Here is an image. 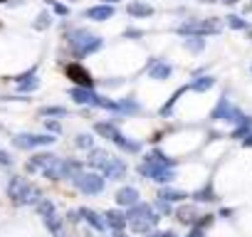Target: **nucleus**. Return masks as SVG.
<instances>
[{
    "instance_id": "1",
    "label": "nucleus",
    "mask_w": 252,
    "mask_h": 237,
    "mask_svg": "<svg viewBox=\"0 0 252 237\" xmlns=\"http://www.w3.org/2000/svg\"><path fill=\"white\" fill-rule=\"evenodd\" d=\"M8 195H10L13 203H18V205H37V203L42 200L40 190L32 188V185H28V183L20 180V178H13V180H10V185H8Z\"/></svg>"
},
{
    "instance_id": "6",
    "label": "nucleus",
    "mask_w": 252,
    "mask_h": 237,
    "mask_svg": "<svg viewBox=\"0 0 252 237\" xmlns=\"http://www.w3.org/2000/svg\"><path fill=\"white\" fill-rule=\"evenodd\" d=\"M141 173L149 176V178L156 180V183H168V180H173V173H171V171H166V168H156L154 163H151V166H144Z\"/></svg>"
},
{
    "instance_id": "10",
    "label": "nucleus",
    "mask_w": 252,
    "mask_h": 237,
    "mask_svg": "<svg viewBox=\"0 0 252 237\" xmlns=\"http://www.w3.org/2000/svg\"><path fill=\"white\" fill-rule=\"evenodd\" d=\"M104 171H106V176H109L111 180L124 178V166H121V163H111V161H109V163L104 166Z\"/></svg>"
},
{
    "instance_id": "19",
    "label": "nucleus",
    "mask_w": 252,
    "mask_h": 237,
    "mask_svg": "<svg viewBox=\"0 0 252 237\" xmlns=\"http://www.w3.org/2000/svg\"><path fill=\"white\" fill-rule=\"evenodd\" d=\"M0 3H3V0H0Z\"/></svg>"
},
{
    "instance_id": "12",
    "label": "nucleus",
    "mask_w": 252,
    "mask_h": 237,
    "mask_svg": "<svg viewBox=\"0 0 252 237\" xmlns=\"http://www.w3.org/2000/svg\"><path fill=\"white\" fill-rule=\"evenodd\" d=\"M178 220H181L183 225L195 222V210H193V207H181V210H178Z\"/></svg>"
},
{
    "instance_id": "16",
    "label": "nucleus",
    "mask_w": 252,
    "mask_h": 237,
    "mask_svg": "<svg viewBox=\"0 0 252 237\" xmlns=\"http://www.w3.org/2000/svg\"><path fill=\"white\" fill-rule=\"evenodd\" d=\"M146 237H176V232H171V230H166V232H154V230H151Z\"/></svg>"
},
{
    "instance_id": "14",
    "label": "nucleus",
    "mask_w": 252,
    "mask_h": 237,
    "mask_svg": "<svg viewBox=\"0 0 252 237\" xmlns=\"http://www.w3.org/2000/svg\"><path fill=\"white\" fill-rule=\"evenodd\" d=\"M195 200H198V203H210V200H215V198H213V190H210V188H205V190L195 193Z\"/></svg>"
},
{
    "instance_id": "4",
    "label": "nucleus",
    "mask_w": 252,
    "mask_h": 237,
    "mask_svg": "<svg viewBox=\"0 0 252 237\" xmlns=\"http://www.w3.org/2000/svg\"><path fill=\"white\" fill-rule=\"evenodd\" d=\"M104 217H106L109 230H114V232H121L126 225H129V217H126V212H119V210H106Z\"/></svg>"
},
{
    "instance_id": "9",
    "label": "nucleus",
    "mask_w": 252,
    "mask_h": 237,
    "mask_svg": "<svg viewBox=\"0 0 252 237\" xmlns=\"http://www.w3.org/2000/svg\"><path fill=\"white\" fill-rule=\"evenodd\" d=\"M37 212H40V217H50V215H55V203L50 200V198H42L37 205Z\"/></svg>"
},
{
    "instance_id": "11",
    "label": "nucleus",
    "mask_w": 252,
    "mask_h": 237,
    "mask_svg": "<svg viewBox=\"0 0 252 237\" xmlns=\"http://www.w3.org/2000/svg\"><path fill=\"white\" fill-rule=\"evenodd\" d=\"M158 198H166L168 203H181V200H186L188 195H186V193H181V190H171V188H163Z\"/></svg>"
},
{
    "instance_id": "2",
    "label": "nucleus",
    "mask_w": 252,
    "mask_h": 237,
    "mask_svg": "<svg viewBox=\"0 0 252 237\" xmlns=\"http://www.w3.org/2000/svg\"><path fill=\"white\" fill-rule=\"evenodd\" d=\"M74 185H77L82 193H87V195H99V193L104 190V178L96 176V173H79V176L74 178Z\"/></svg>"
},
{
    "instance_id": "18",
    "label": "nucleus",
    "mask_w": 252,
    "mask_h": 237,
    "mask_svg": "<svg viewBox=\"0 0 252 237\" xmlns=\"http://www.w3.org/2000/svg\"><path fill=\"white\" fill-rule=\"evenodd\" d=\"M114 237H129V235H124V230H121V232H116Z\"/></svg>"
},
{
    "instance_id": "3",
    "label": "nucleus",
    "mask_w": 252,
    "mask_h": 237,
    "mask_svg": "<svg viewBox=\"0 0 252 237\" xmlns=\"http://www.w3.org/2000/svg\"><path fill=\"white\" fill-rule=\"evenodd\" d=\"M79 212H82V220L89 225V227H94L96 232H104L109 225H106V217L104 215H99L96 210H92V207H79Z\"/></svg>"
},
{
    "instance_id": "13",
    "label": "nucleus",
    "mask_w": 252,
    "mask_h": 237,
    "mask_svg": "<svg viewBox=\"0 0 252 237\" xmlns=\"http://www.w3.org/2000/svg\"><path fill=\"white\" fill-rule=\"evenodd\" d=\"M154 207H156L158 215H171V203H168L166 198H158V200L154 203Z\"/></svg>"
},
{
    "instance_id": "15",
    "label": "nucleus",
    "mask_w": 252,
    "mask_h": 237,
    "mask_svg": "<svg viewBox=\"0 0 252 237\" xmlns=\"http://www.w3.org/2000/svg\"><path fill=\"white\" fill-rule=\"evenodd\" d=\"M67 220H69V222H79V220H82V212H79V210H69V212H67Z\"/></svg>"
},
{
    "instance_id": "17",
    "label": "nucleus",
    "mask_w": 252,
    "mask_h": 237,
    "mask_svg": "<svg viewBox=\"0 0 252 237\" xmlns=\"http://www.w3.org/2000/svg\"><path fill=\"white\" fill-rule=\"evenodd\" d=\"M188 237H205V232H203V227H193L188 232Z\"/></svg>"
},
{
    "instance_id": "7",
    "label": "nucleus",
    "mask_w": 252,
    "mask_h": 237,
    "mask_svg": "<svg viewBox=\"0 0 252 237\" xmlns=\"http://www.w3.org/2000/svg\"><path fill=\"white\" fill-rule=\"evenodd\" d=\"M136 203H139V190L136 188H121L116 193V205H121V207H131Z\"/></svg>"
},
{
    "instance_id": "5",
    "label": "nucleus",
    "mask_w": 252,
    "mask_h": 237,
    "mask_svg": "<svg viewBox=\"0 0 252 237\" xmlns=\"http://www.w3.org/2000/svg\"><path fill=\"white\" fill-rule=\"evenodd\" d=\"M67 77H69L72 82H77L79 87H92V74H89L84 67H79V64H69V67H67Z\"/></svg>"
},
{
    "instance_id": "8",
    "label": "nucleus",
    "mask_w": 252,
    "mask_h": 237,
    "mask_svg": "<svg viewBox=\"0 0 252 237\" xmlns=\"http://www.w3.org/2000/svg\"><path fill=\"white\" fill-rule=\"evenodd\" d=\"M42 222H45V227L50 230V235H52V237H64L62 220L57 217V212H55V215H50V217H42Z\"/></svg>"
}]
</instances>
